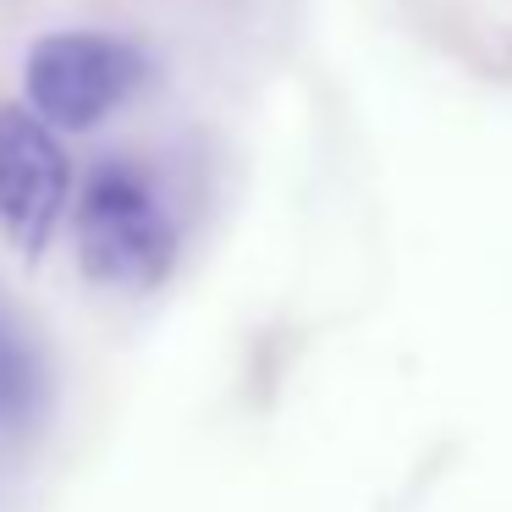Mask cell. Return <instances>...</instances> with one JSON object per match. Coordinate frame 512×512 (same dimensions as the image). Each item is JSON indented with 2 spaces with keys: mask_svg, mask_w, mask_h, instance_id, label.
I'll list each match as a JSON object with an SVG mask.
<instances>
[{
  "mask_svg": "<svg viewBox=\"0 0 512 512\" xmlns=\"http://www.w3.org/2000/svg\"><path fill=\"white\" fill-rule=\"evenodd\" d=\"M45 408V358L0 314V430H23Z\"/></svg>",
  "mask_w": 512,
  "mask_h": 512,
  "instance_id": "cell-4",
  "label": "cell"
},
{
  "mask_svg": "<svg viewBox=\"0 0 512 512\" xmlns=\"http://www.w3.org/2000/svg\"><path fill=\"white\" fill-rule=\"evenodd\" d=\"M72 193V166L56 127L28 105L0 111V226L28 259L45 254Z\"/></svg>",
  "mask_w": 512,
  "mask_h": 512,
  "instance_id": "cell-3",
  "label": "cell"
},
{
  "mask_svg": "<svg viewBox=\"0 0 512 512\" xmlns=\"http://www.w3.org/2000/svg\"><path fill=\"white\" fill-rule=\"evenodd\" d=\"M138 78H144V56L127 39L94 34V28L45 34L28 50V67H23L28 111L45 116L56 133L100 127L111 111L127 105Z\"/></svg>",
  "mask_w": 512,
  "mask_h": 512,
  "instance_id": "cell-2",
  "label": "cell"
},
{
  "mask_svg": "<svg viewBox=\"0 0 512 512\" xmlns=\"http://www.w3.org/2000/svg\"><path fill=\"white\" fill-rule=\"evenodd\" d=\"M78 259L105 287H155L177 259V221L155 182L127 160H105L78 199Z\"/></svg>",
  "mask_w": 512,
  "mask_h": 512,
  "instance_id": "cell-1",
  "label": "cell"
}]
</instances>
